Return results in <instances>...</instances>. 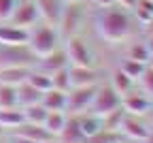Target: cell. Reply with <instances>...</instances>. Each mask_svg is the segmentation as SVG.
I'll return each mask as SVG.
<instances>
[{"label": "cell", "instance_id": "1f68e13d", "mask_svg": "<svg viewBox=\"0 0 153 143\" xmlns=\"http://www.w3.org/2000/svg\"><path fill=\"white\" fill-rule=\"evenodd\" d=\"M136 84H140V90H143L147 96L153 98V66H145V71H143V75L138 77Z\"/></svg>", "mask_w": 153, "mask_h": 143}, {"label": "cell", "instance_id": "7dc6e473", "mask_svg": "<svg viewBox=\"0 0 153 143\" xmlns=\"http://www.w3.org/2000/svg\"><path fill=\"white\" fill-rule=\"evenodd\" d=\"M151 115H153V109H151Z\"/></svg>", "mask_w": 153, "mask_h": 143}, {"label": "cell", "instance_id": "5b68a950", "mask_svg": "<svg viewBox=\"0 0 153 143\" xmlns=\"http://www.w3.org/2000/svg\"><path fill=\"white\" fill-rule=\"evenodd\" d=\"M83 7L81 2H64V9H62V15H60V22H57V32H60L62 38H68V36H74L79 34V28L83 24Z\"/></svg>", "mask_w": 153, "mask_h": 143}, {"label": "cell", "instance_id": "ab89813d", "mask_svg": "<svg viewBox=\"0 0 153 143\" xmlns=\"http://www.w3.org/2000/svg\"><path fill=\"white\" fill-rule=\"evenodd\" d=\"M138 143H153V130H149V135H147L143 141H138Z\"/></svg>", "mask_w": 153, "mask_h": 143}, {"label": "cell", "instance_id": "8d00e7d4", "mask_svg": "<svg viewBox=\"0 0 153 143\" xmlns=\"http://www.w3.org/2000/svg\"><path fill=\"white\" fill-rule=\"evenodd\" d=\"M134 2H136V0H115V7H121V9H132L134 7Z\"/></svg>", "mask_w": 153, "mask_h": 143}, {"label": "cell", "instance_id": "8992f818", "mask_svg": "<svg viewBox=\"0 0 153 143\" xmlns=\"http://www.w3.org/2000/svg\"><path fill=\"white\" fill-rule=\"evenodd\" d=\"M98 86H81V88H70L66 92V111L70 115H79L91 109L94 96Z\"/></svg>", "mask_w": 153, "mask_h": 143}, {"label": "cell", "instance_id": "277c9868", "mask_svg": "<svg viewBox=\"0 0 153 143\" xmlns=\"http://www.w3.org/2000/svg\"><path fill=\"white\" fill-rule=\"evenodd\" d=\"M64 51H66V58H68V66H94L96 64L94 51L85 43V38L79 36V34L66 38Z\"/></svg>", "mask_w": 153, "mask_h": 143}, {"label": "cell", "instance_id": "f546056e", "mask_svg": "<svg viewBox=\"0 0 153 143\" xmlns=\"http://www.w3.org/2000/svg\"><path fill=\"white\" fill-rule=\"evenodd\" d=\"M128 58L130 60H138V62H143V64H147L149 62V58H151V53H149V49H147V45L145 43H132L130 47H128Z\"/></svg>", "mask_w": 153, "mask_h": 143}, {"label": "cell", "instance_id": "ee69618b", "mask_svg": "<svg viewBox=\"0 0 153 143\" xmlns=\"http://www.w3.org/2000/svg\"><path fill=\"white\" fill-rule=\"evenodd\" d=\"M81 2H87V0H81Z\"/></svg>", "mask_w": 153, "mask_h": 143}, {"label": "cell", "instance_id": "603a6c76", "mask_svg": "<svg viewBox=\"0 0 153 143\" xmlns=\"http://www.w3.org/2000/svg\"><path fill=\"white\" fill-rule=\"evenodd\" d=\"M60 137L64 139V143H81V141H85L83 135H81V128H79V117H76V115H68L66 126H64Z\"/></svg>", "mask_w": 153, "mask_h": 143}, {"label": "cell", "instance_id": "30bf717a", "mask_svg": "<svg viewBox=\"0 0 153 143\" xmlns=\"http://www.w3.org/2000/svg\"><path fill=\"white\" fill-rule=\"evenodd\" d=\"M68 79H70V88L98 86L100 73L96 71V66H68Z\"/></svg>", "mask_w": 153, "mask_h": 143}, {"label": "cell", "instance_id": "74e56055", "mask_svg": "<svg viewBox=\"0 0 153 143\" xmlns=\"http://www.w3.org/2000/svg\"><path fill=\"white\" fill-rule=\"evenodd\" d=\"M145 45H147V49H149V53H153V34H149V38L145 41Z\"/></svg>", "mask_w": 153, "mask_h": 143}, {"label": "cell", "instance_id": "4dcf8cb0", "mask_svg": "<svg viewBox=\"0 0 153 143\" xmlns=\"http://www.w3.org/2000/svg\"><path fill=\"white\" fill-rule=\"evenodd\" d=\"M51 84L55 90H62V92H68L70 90V79H68V66L66 68H60L51 75Z\"/></svg>", "mask_w": 153, "mask_h": 143}, {"label": "cell", "instance_id": "7a4b0ae2", "mask_svg": "<svg viewBox=\"0 0 153 143\" xmlns=\"http://www.w3.org/2000/svg\"><path fill=\"white\" fill-rule=\"evenodd\" d=\"M62 45V36L57 32L55 26H41L36 30H30V38H28V47L36 53V58L47 56L51 51H55Z\"/></svg>", "mask_w": 153, "mask_h": 143}, {"label": "cell", "instance_id": "7c38bea8", "mask_svg": "<svg viewBox=\"0 0 153 143\" xmlns=\"http://www.w3.org/2000/svg\"><path fill=\"white\" fill-rule=\"evenodd\" d=\"M149 130L151 128L145 124L138 115H128L126 113V117L121 122V128H119V135H123V137H128L132 141H143L149 135Z\"/></svg>", "mask_w": 153, "mask_h": 143}, {"label": "cell", "instance_id": "d590c367", "mask_svg": "<svg viewBox=\"0 0 153 143\" xmlns=\"http://www.w3.org/2000/svg\"><path fill=\"white\" fill-rule=\"evenodd\" d=\"M89 2H94L98 9H108V7H115V0H89Z\"/></svg>", "mask_w": 153, "mask_h": 143}, {"label": "cell", "instance_id": "b9f144b4", "mask_svg": "<svg viewBox=\"0 0 153 143\" xmlns=\"http://www.w3.org/2000/svg\"><path fill=\"white\" fill-rule=\"evenodd\" d=\"M64 2H81V0H64Z\"/></svg>", "mask_w": 153, "mask_h": 143}, {"label": "cell", "instance_id": "8fae6325", "mask_svg": "<svg viewBox=\"0 0 153 143\" xmlns=\"http://www.w3.org/2000/svg\"><path fill=\"white\" fill-rule=\"evenodd\" d=\"M66 66H68V58H66L64 47H57L55 51H51V53H47V56H41V58L36 60V64H34V68L43 71V73H47V75H53L55 71L66 68Z\"/></svg>", "mask_w": 153, "mask_h": 143}, {"label": "cell", "instance_id": "83f0119b", "mask_svg": "<svg viewBox=\"0 0 153 143\" xmlns=\"http://www.w3.org/2000/svg\"><path fill=\"white\" fill-rule=\"evenodd\" d=\"M11 107H19L17 105V90H15V86L0 84V109H11Z\"/></svg>", "mask_w": 153, "mask_h": 143}, {"label": "cell", "instance_id": "7402d4cb", "mask_svg": "<svg viewBox=\"0 0 153 143\" xmlns=\"http://www.w3.org/2000/svg\"><path fill=\"white\" fill-rule=\"evenodd\" d=\"M66 120H68V115L64 111H47L43 126L51 132V137H60L64 126H66Z\"/></svg>", "mask_w": 153, "mask_h": 143}, {"label": "cell", "instance_id": "4316f807", "mask_svg": "<svg viewBox=\"0 0 153 143\" xmlns=\"http://www.w3.org/2000/svg\"><path fill=\"white\" fill-rule=\"evenodd\" d=\"M22 113H24V122H28V124H43L45 115H47V109L41 103H36V105L22 107Z\"/></svg>", "mask_w": 153, "mask_h": 143}, {"label": "cell", "instance_id": "6da1fadb", "mask_svg": "<svg viewBox=\"0 0 153 143\" xmlns=\"http://www.w3.org/2000/svg\"><path fill=\"white\" fill-rule=\"evenodd\" d=\"M94 28L98 32V36L111 45L128 41L136 30L132 15L128 13V9H121V7H117V9L108 7V9H102L100 13H96Z\"/></svg>", "mask_w": 153, "mask_h": 143}, {"label": "cell", "instance_id": "e0dca14e", "mask_svg": "<svg viewBox=\"0 0 153 143\" xmlns=\"http://www.w3.org/2000/svg\"><path fill=\"white\" fill-rule=\"evenodd\" d=\"M15 90H17V105H19V107L36 105V103H41V98H43V92H41V90H36L34 86H30L28 81L19 84Z\"/></svg>", "mask_w": 153, "mask_h": 143}, {"label": "cell", "instance_id": "d4e9b609", "mask_svg": "<svg viewBox=\"0 0 153 143\" xmlns=\"http://www.w3.org/2000/svg\"><path fill=\"white\" fill-rule=\"evenodd\" d=\"M123 117H126V111H123V107H117V109L108 111L106 115H102V128H104L106 132H119Z\"/></svg>", "mask_w": 153, "mask_h": 143}, {"label": "cell", "instance_id": "484cf974", "mask_svg": "<svg viewBox=\"0 0 153 143\" xmlns=\"http://www.w3.org/2000/svg\"><path fill=\"white\" fill-rule=\"evenodd\" d=\"M26 81H28L30 86H34L36 90H41V92H47V90L53 88V84H51V75H47V73H43V71H38V68H32Z\"/></svg>", "mask_w": 153, "mask_h": 143}, {"label": "cell", "instance_id": "cb8c5ba5", "mask_svg": "<svg viewBox=\"0 0 153 143\" xmlns=\"http://www.w3.org/2000/svg\"><path fill=\"white\" fill-rule=\"evenodd\" d=\"M132 13L140 26H147L153 19V0H136L132 7Z\"/></svg>", "mask_w": 153, "mask_h": 143}, {"label": "cell", "instance_id": "ba28073f", "mask_svg": "<svg viewBox=\"0 0 153 143\" xmlns=\"http://www.w3.org/2000/svg\"><path fill=\"white\" fill-rule=\"evenodd\" d=\"M38 19H41V17H38L34 0H17V5H15V9H13V13H11V17L7 19V22L13 24V26L30 30Z\"/></svg>", "mask_w": 153, "mask_h": 143}, {"label": "cell", "instance_id": "60d3db41", "mask_svg": "<svg viewBox=\"0 0 153 143\" xmlns=\"http://www.w3.org/2000/svg\"><path fill=\"white\" fill-rule=\"evenodd\" d=\"M147 66H153V53H151V58H149V62H147Z\"/></svg>", "mask_w": 153, "mask_h": 143}, {"label": "cell", "instance_id": "f35d334b", "mask_svg": "<svg viewBox=\"0 0 153 143\" xmlns=\"http://www.w3.org/2000/svg\"><path fill=\"white\" fill-rule=\"evenodd\" d=\"M143 30L147 32V36H149V34H153V19H151V22H149L147 26H143Z\"/></svg>", "mask_w": 153, "mask_h": 143}, {"label": "cell", "instance_id": "7bdbcfd3", "mask_svg": "<svg viewBox=\"0 0 153 143\" xmlns=\"http://www.w3.org/2000/svg\"><path fill=\"white\" fill-rule=\"evenodd\" d=\"M45 143H57V141H55V139H49V141H45Z\"/></svg>", "mask_w": 153, "mask_h": 143}, {"label": "cell", "instance_id": "f1b7e54d", "mask_svg": "<svg viewBox=\"0 0 153 143\" xmlns=\"http://www.w3.org/2000/svg\"><path fill=\"white\" fill-rule=\"evenodd\" d=\"M145 66L147 64H143V62H138V60H130V58H126L123 62L119 64V68L128 75V77H132L134 81H138V77L143 75V71H145Z\"/></svg>", "mask_w": 153, "mask_h": 143}, {"label": "cell", "instance_id": "ffe728a7", "mask_svg": "<svg viewBox=\"0 0 153 143\" xmlns=\"http://www.w3.org/2000/svg\"><path fill=\"white\" fill-rule=\"evenodd\" d=\"M134 86H136V81H134L132 77H128L121 68H115L111 73V88L117 92L119 96H126L128 92H132Z\"/></svg>", "mask_w": 153, "mask_h": 143}, {"label": "cell", "instance_id": "ac0fdd59", "mask_svg": "<svg viewBox=\"0 0 153 143\" xmlns=\"http://www.w3.org/2000/svg\"><path fill=\"white\" fill-rule=\"evenodd\" d=\"M41 105H43L47 111H66V92L55 90V88L43 92Z\"/></svg>", "mask_w": 153, "mask_h": 143}, {"label": "cell", "instance_id": "d6a6232c", "mask_svg": "<svg viewBox=\"0 0 153 143\" xmlns=\"http://www.w3.org/2000/svg\"><path fill=\"white\" fill-rule=\"evenodd\" d=\"M119 137H121L119 132H106V130H102L100 135H96L87 143H119Z\"/></svg>", "mask_w": 153, "mask_h": 143}, {"label": "cell", "instance_id": "2e32d148", "mask_svg": "<svg viewBox=\"0 0 153 143\" xmlns=\"http://www.w3.org/2000/svg\"><path fill=\"white\" fill-rule=\"evenodd\" d=\"M13 135H22L30 141H36V143H45L49 139H55L51 137V132L43 126V124H28V122H24V124H19L17 128H13Z\"/></svg>", "mask_w": 153, "mask_h": 143}, {"label": "cell", "instance_id": "e575fe53", "mask_svg": "<svg viewBox=\"0 0 153 143\" xmlns=\"http://www.w3.org/2000/svg\"><path fill=\"white\" fill-rule=\"evenodd\" d=\"M4 143H36V141H30V139H26V137H22V135H9L7 139H4Z\"/></svg>", "mask_w": 153, "mask_h": 143}, {"label": "cell", "instance_id": "3957f363", "mask_svg": "<svg viewBox=\"0 0 153 143\" xmlns=\"http://www.w3.org/2000/svg\"><path fill=\"white\" fill-rule=\"evenodd\" d=\"M36 60L38 58L28 47V43H22V45H0V68H9V66L34 68Z\"/></svg>", "mask_w": 153, "mask_h": 143}, {"label": "cell", "instance_id": "9a60e30c", "mask_svg": "<svg viewBox=\"0 0 153 143\" xmlns=\"http://www.w3.org/2000/svg\"><path fill=\"white\" fill-rule=\"evenodd\" d=\"M79 117V128H81V135L85 141L94 139L96 135H100L104 128H102V117L100 115H96L91 111H85V113H79L76 115Z\"/></svg>", "mask_w": 153, "mask_h": 143}, {"label": "cell", "instance_id": "5bb4252c", "mask_svg": "<svg viewBox=\"0 0 153 143\" xmlns=\"http://www.w3.org/2000/svg\"><path fill=\"white\" fill-rule=\"evenodd\" d=\"M30 30L13 26L9 22H0V45H22L28 43Z\"/></svg>", "mask_w": 153, "mask_h": 143}, {"label": "cell", "instance_id": "bcb514c9", "mask_svg": "<svg viewBox=\"0 0 153 143\" xmlns=\"http://www.w3.org/2000/svg\"><path fill=\"white\" fill-rule=\"evenodd\" d=\"M81 143H87V141H81Z\"/></svg>", "mask_w": 153, "mask_h": 143}, {"label": "cell", "instance_id": "f6af8a7d", "mask_svg": "<svg viewBox=\"0 0 153 143\" xmlns=\"http://www.w3.org/2000/svg\"><path fill=\"white\" fill-rule=\"evenodd\" d=\"M0 143H4V141H2V139H0Z\"/></svg>", "mask_w": 153, "mask_h": 143}, {"label": "cell", "instance_id": "d6986e66", "mask_svg": "<svg viewBox=\"0 0 153 143\" xmlns=\"http://www.w3.org/2000/svg\"><path fill=\"white\" fill-rule=\"evenodd\" d=\"M32 68H24V66H9V68H0V84L7 86H19L28 79Z\"/></svg>", "mask_w": 153, "mask_h": 143}, {"label": "cell", "instance_id": "44dd1931", "mask_svg": "<svg viewBox=\"0 0 153 143\" xmlns=\"http://www.w3.org/2000/svg\"><path fill=\"white\" fill-rule=\"evenodd\" d=\"M19 124H24V113L22 107H11V109H0V132L13 130Z\"/></svg>", "mask_w": 153, "mask_h": 143}, {"label": "cell", "instance_id": "52a82bcc", "mask_svg": "<svg viewBox=\"0 0 153 143\" xmlns=\"http://www.w3.org/2000/svg\"><path fill=\"white\" fill-rule=\"evenodd\" d=\"M121 107V96L111 88V84H104V86H98L96 90V96H94V103H91V113L96 115H106L108 111Z\"/></svg>", "mask_w": 153, "mask_h": 143}, {"label": "cell", "instance_id": "9c48e42d", "mask_svg": "<svg viewBox=\"0 0 153 143\" xmlns=\"http://www.w3.org/2000/svg\"><path fill=\"white\" fill-rule=\"evenodd\" d=\"M121 107L128 115H149L153 109V98L147 96L145 92H128L126 96H121Z\"/></svg>", "mask_w": 153, "mask_h": 143}, {"label": "cell", "instance_id": "836d02e7", "mask_svg": "<svg viewBox=\"0 0 153 143\" xmlns=\"http://www.w3.org/2000/svg\"><path fill=\"white\" fill-rule=\"evenodd\" d=\"M15 5H17V0H0V22H7L11 17Z\"/></svg>", "mask_w": 153, "mask_h": 143}, {"label": "cell", "instance_id": "4fadbf2b", "mask_svg": "<svg viewBox=\"0 0 153 143\" xmlns=\"http://www.w3.org/2000/svg\"><path fill=\"white\" fill-rule=\"evenodd\" d=\"M34 5H36L38 17L45 19L49 26H57L64 9V0H34Z\"/></svg>", "mask_w": 153, "mask_h": 143}]
</instances>
